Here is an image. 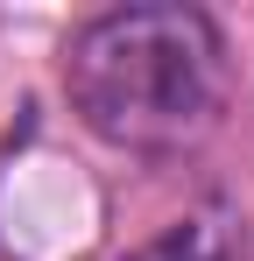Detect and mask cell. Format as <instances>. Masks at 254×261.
Instances as JSON below:
<instances>
[{"label": "cell", "instance_id": "cell-1", "mask_svg": "<svg viewBox=\"0 0 254 261\" xmlns=\"http://www.w3.org/2000/svg\"><path fill=\"white\" fill-rule=\"evenodd\" d=\"M64 85L85 127L120 148H169L219 99V36L191 7H113L64 49Z\"/></svg>", "mask_w": 254, "mask_h": 261}]
</instances>
